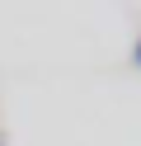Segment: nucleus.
<instances>
[{"label":"nucleus","mask_w":141,"mask_h":146,"mask_svg":"<svg viewBox=\"0 0 141 146\" xmlns=\"http://www.w3.org/2000/svg\"><path fill=\"white\" fill-rule=\"evenodd\" d=\"M132 66L141 71V38H136V47H132Z\"/></svg>","instance_id":"1"},{"label":"nucleus","mask_w":141,"mask_h":146,"mask_svg":"<svg viewBox=\"0 0 141 146\" xmlns=\"http://www.w3.org/2000/svg\"><path fill=\"white\" fill-rule=\"evenodd\" d=\"M0 146H9V132H5V127H0Z\"/></svg>","instance_id":"2"}]
</instances>
